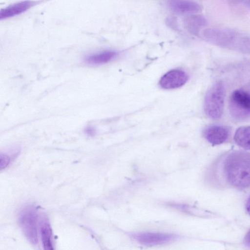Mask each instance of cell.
Listing matches in <instances>:
<instances>
[{
	"instance_id": "obj_7",
	"label": "cell",
	"mask_w": 250,
	"mask_h": 250,
	"mask_svg": "<svg viewBox=\"0 0 250 250\" xmlns=\"http://www.w3.org/2000/svg\"><path fill=\"white\" fill-rule=\"evenodd\" d=\"M188 80V75L184 71L174 69L168 71L161 78L159 84L164 89H174L184 85Z\"/></svg>"
},
{
	"instance_id": "obj_15",
	"label": "cell",
	"mask_w": 250,
	"mask_h": 250,
	"mask_svg": "<svg viewBox=\"0 0 250 250\" xmlns=\"http://www.w3.org/2000/svg\"><path fill=\"white\" fill-rule=\"evenodd\" d=\"M166 25L172 29L177 31L179 30L178 21L177 18L174 16H168L165 20Z\"/></svg>"
},
{
	"instance_id": "obj_10",
	"label": "cell",
	"mask_w": 250,
	"mask_h": 250,
	"mask_svg": "<svg viewBox=\"0 0 250 250\" xmlns=\"http://www.w3.org/2000/svg\"><path fill=\"white\" fill-rule=\"evenodd\" d=\"M168 5L174 12L178 13H196L200 12L201 6L190 0H169Z\"/></svg>"
},
{
	"instance_id": "obj_13",
	"label": "cell",
	"mask_w": 250,
	"mask_h": 250,
	"mask_svg": "<svg viewBox=\"0 0 250 250\" xmlns=\"http://www.w3.org/2000/svg\"><path fill=\"white\" fill-rule=\"evenodd\" d=\"M234 140L241 147L250 149V125L238 128L235 132Z\"/></svg>"
},
{
	"instance_id": "obj_2",
	"label": "cell",
	"mask_w": 250,
	"mask_h": 250,
	"mask_svg": "<svg viewBox=\"0 0 250 250\" xmlns=\"http://www.w3.org/2000/svg\"><path fill=\"white\" fill-rule=\"evenodd\" d=\"M203 38L215 45L238 51L242 35L231 30L207 28L201 33Z\"/></svg>"
},
{
	"instance_id": "obj_14",
	"label": "cell",
	"mask_w": 250,
	"mask_h": 250,
	"mask_svg": "<svg viewBox=\"0 0 250 250\" xmlns=\"http://www.w3.org/2000/svg\"><path fill=\"white\" fill-rule=\"evenodd\" d=\"M238 91L250 111V81L243 87L239 88Z\"/></svg>"
},
{
	"instance_id": "obj_5",
	"label": "cell",
	"mask_w": 250,
	"mask_h": 250,
	"mask_svg": "<svg viewBox=\"0 0 250 250\" xmlns=\"http://www.w3.org/2000/svg\"><path fill=\"white\" fill-rule=\"evenodd\" d=\"M132 237L138 242L147 246L163 244L177 238L176 235L172 234L150 232L134 233Z\"/></svg>"
},
{
	"instance_id": "obj_9",
	"label": "cell",
	"mask_w": 250,
	"mask_h": 250,
	"mask_svg": "<svg viewBox=\"0 0 250 250\" xmlns=\"http://www.w3.org/2000/svg\"><path fill=\"white\" fill-rule=\"evenodd\" d=\"M206 19L199 14H190L184 19L185 29L191 34L194 36L200 35L202 28L207 25Z\"/></svg>"
},
{
	"instance_id": "obj_12",
	"label": "cell",
	"mask_w": 250,
	"mask_h": 250,
	"mask_svg": "<svg viewBox=\"0 0 250 250\" xmlns=\"http://www.w3.org/2000/svg\"><path fill=\"white\" fill-rule=\"evenodd\" d=\"M116 55L114 51L106 50L87 55L84 58V61L90 65L103 64L113 60Z\"/></svg>"
},
{
	"instance_id": "obj_16",
	"label": "cell",
	"mask_w": 250,
	"mask_h": 250,
	"mask_svg": "<svg viewBox=\"0 0 250 250\" xmlns=\"http://www.w3.org/2000/svg\"><path fill=\"white\" fill-rule=\"evenodd\" d=\"M11 157L6 153H0V169L5 168L10 164Z\"/></svg>"
},
{
	"instance_id": "obj_18",
	"label": "cell",
	"mask_w": 250,
	"mask_h": 250,
	"mask_svg": "<svg viewBox=\"0 0 250 250\" xmlns=\"http://www.w3.org/2000/svg\"><path fill=\"white\" fill-rule=\"evenodd\" d=\"M246 209L248 214L250 216V196L248 197L246 202Z\"/></svg>"
},
{
	"instance_id": "obj_17",
	"label": "cell",
	"mask_w": 250,
	"mask_h": 250,
	"mask_svg": "<svg viewBox=\"0 0 250 250\" xmlns=\"http://www.w3.org/2000/svg\"><path fill=\"white\" fill-rule=\"evenodd\" d=\"M245 242L247 245L250 247V229L246 235L245 237Z\"/></svg>"
},
{
	"instance_id": "obj_8",
	"label": "cell",
	"mask_w": 250,
	"mask_h": 250,
	"mask_svg": "<svg viewBox=\"0 0 250 250\" xmlns=\"http://www.w3.org/2000/svg\"><path fill=\"white\" fill-rule=\"evenodd\" d=\"M35 4V1L29 0L12 4L0 10V20H5L20 15L31 8Z\"/></svg>"
},
{
	"instance_id": "obj_6",
	"label": "cell",
	"mask_w": 250,
	"mask_h": 250,
	"mask_svg": "<svg viewBox=\"0 0 250 250\" xmlns=\"http://www.w3.org/2000/svg\"><path fill=\"white\" fill-rule=\"evenodd\" d=\"M229 128L225 125H213L206 127L203 131L204 138L213 146L223 144L228 140Z\"/></svg>"
},
{
	"instance_id": "obj_3",
	"label": "cell",
	"mask_w": 250,
	"mask_h": 250,
	"mask_svg": "<svg viewBox=\"0 0 250 250\" xmlns=\"http://www.w3.org/2000/svg\"><path fill=\"white\" fill-rule=\"evenodd\" d=\"M225 87L221 81L216 82L206 93L204 110L206 115L213 120L220 119L223 114Z\"/></svg>"
},
{
	"instance_id": "obj_1",
	"label": "cell",
	"mask_w": 250,
	"mask_h": 250,
	"mask_svg": "<svg viewBox=\"0 0 250 250\" xmlns=\"http://www.w3.org/2000/svg\"><path fill=\"white\" fill-rule=\"evenodd\" d=\"M227 183L238 189L250 187V152L235 151L229 153L223 164Z\"/></svg>"
},
{
	"instance_id": "obj_19",
	"label": "cell",
	"mask_w": 250,
	"mask_h": 250,
	"mask_svg": "<svg viewBox=\"0 0 250 250\" xmlns=\"http://www.w3.org/2000/svg\"><path fill=\"white\" fill-rule=\"evenodd\" d=\"M86 133L89 135H92L94 133V130L92 128H88L86 129Z\"/></svg>"
},
{
	"instance_id": "obj_4",
	"label": "cell",
	"mask_w": 250,
	"mask_h": 250,
	"mask_svg": "<svg viewBox=\"0 0 250 250\" xmlns=\"http://www.w3.org/2000/svg\"><path fill=\"white\" fill-rule=\"evenodd\" d=\"M38 210L36 207L29 205L20 211L19 223L26 239L33 245L38 243Z\"/></svg>"
},
{
	"instance_id": "obj_11",
	"label": "cell",
	"mask_w": 250,
	"mask_h": 250,
	"mask_svg": "<svg viewBox=\"0 0 250 250\" xmlns=\"http://www.w3.org/2000/svg\"><path fill=\"white\" fill-rule=\"evenodd\" d=\"M40 232L43 249L45 250H53L52 229L49 220L45 215L41 217Z\"/></svg>"
}]
</instances>
